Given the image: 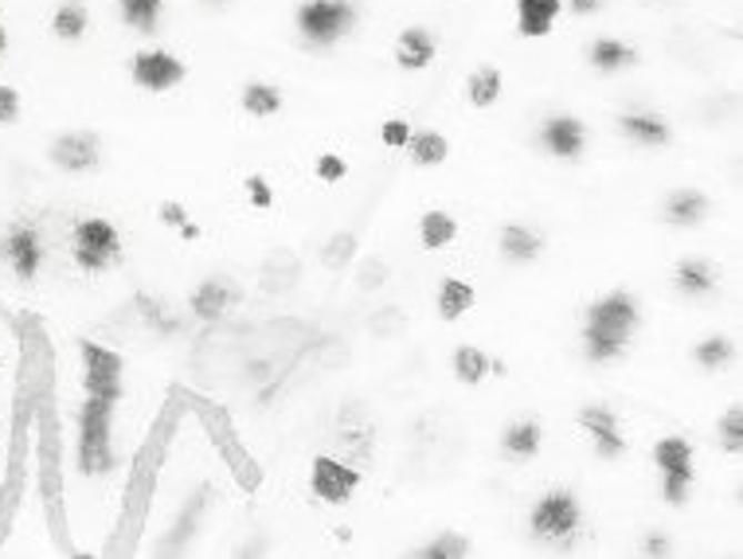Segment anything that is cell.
I'll use <instances>...</instances> for the list:
<instances>
[{"label":"cell","mask_w":743,"mask_h":559,"mask_svg":"<svg viewBox=\"0 0 743 559\" xmlns=\"http://www.w3.org/2000/svg\"><path fill=\"white\" fill-rule=\"evenodd\" d=\"M493 360L485 357V349L478 345H458L454 349V380L458 383H482L485 372H490Z\"/></svg>","instance_id":"obj_30"},{"label":"cell","mask_w":743,"mask_h":559,"mask_svg":"<svg viewBox=\"0 0 743 559\" xmlns=\"http://www.w3.org/2000/svg\"><path fill=\"white\" fill-rule=\"evenodd\" d=\"M0 259H4V267L17 274V282H36L40 278V267H43V236L36 223H12L9 231H4V239H0Z\"/></svg>","instance_id":"obj_8"},{"label":"cell","mask_w":743,"mask_h":559,"mask_svg":"<svg viewBox=\"0 0 743 559\" xmlns=\"http://www.w3.org/2000/svg\"><path fill=\"white\" fill-rule=\"evenodd\" d=\"M20 122V90L0 82V126Z\"/></svg>","instance_id":"obj_35"},{"label":"cell","mask_w":743,"mask_h":559,"mask_svg":"<svg viewBox=\"0 0 743 559\" xmlns=\"http://www.w3.org/2000/svg\"><path fill=\"white\" fill-rule=\"evenodd\" d=\"M560 9H564V0H516V32L524 40H540L552 32Z\"/></svg>","instance_id":"obj_16"},{"label":"cell","mask_w":743,"mask_h":559,"mask_svg":"<svg viewBox=\"0 0 743 559\" xmlns=\"http://www.w3.org/2000/svg\"><path fill=\"white\" fill-rule=\"evenodd\" d=\"M498 247L509 262H532L544 251V236H536V231L524 228V223H505L498 236Z\"/></svg>","instance_id":"obj_19"},{"label":"cell","mask_w":743,"mask_h":559,"mask_svg":"<svg viewBox=\"0 0 743 559\" xmlns=\"http://www.w3.org/2000/svg\"><path fill=\"white\" fill-rule=\"evenodd\" d=\"M313 172H318L321 184H337V180L349 177V161L337 157V153H321L318 161H313Z\"/></svg>","instance_id":"obj_34"},{"label":"cell","mask_w":743,"mask_h":559,"mask_svg":"<svg viewBox=\"0 0 743 559\" xmlns=\"http://www.w3.org/2000/svg\"><path fill=\"white\" fill-rule=\"evenodd\" d=\"M619 130L626 133L630 141H637V146H650V149H662L673 141V130L670 122H665L662 114H654V110H634V114L619 118Z\"/></svg>","instance_id":"obj_14"},{"label":"cell","mask_w":743,"mask_h":559,"mask_svg":"<svg viewBox=\"0 0 743 559\" xmlns=\"http://www.w3.org/2000/svg\"><path fill=\"white\" fill-rule=\"evenodd\" d=\"M580 427L591 435V442H595L599 458H619V455H626V438H622L619 415H614L611 407H583V411H580Z\"/></svg>","instance_id":"obj_13"},{"label":"cell","mask_w":743,"mask_h":559,"mask_svg":"<svg viewBox=\"0 0 743 559\" xmlns=\"http://www.w3.org/2000/svg\"><path fill=\"white\" fill-rule=\"evenodd\" d=\"M540 442H544V427H540L536 419H521V422H513V427L505 430V438H501V450H505L509 458H536L540 455Z\"/></svg>","instance_id":"obj_25"},{"label":"cell","mask_w":743,"mask_h":559,"mask_svg":"<svg viewBox=\"0 0 743 559\" xmlns=\"http://www.w3.org/2000/svg\"><path fill=\"white\" fill-rule=\"evenodd\" d=\"M709 208L712 203L701 188H677L665 200V223H673V228H696V223H704Z\"/></svg>","instance_id":"obj_17"},{"label":"cell","mask_w":743,"mask_h":559,"mask_svg":"<svg viewBox=\"0 0 743 559\" xmlns=\"http://www.w3.org/2000/svg\"><path fill=\"white\" fill-rule=\"evenodd\" d=\"M79 357H82V391L94 399H107V403H118L125 391V383H122L125 360L118 357L114 349L94 345V341H82Z\"/></svg>","instance_id":"obj_6"},{"label":"cell","mask_w":743,"mask_h":559,"mask_svg":"<svg viewBox=\"0 0 743 559\" xmlns=\"http://www.w3.org/2000/svg\"><path fill=\"white\" fill-rule=\"evenodd\" d=\"M673 286H677L681 293H689V298L712 293V286H716V267L704 259H681L677 267H673Z\"/></svg>","instance_id":"obj_20"},{"label":"cell","mask_w":743,"mask_h":559,"mask_svg":"<svg viewBox=\"0 0 743 559\" xmlns=\"http://www.w3.org/2000/svg\"><path fill=\"white\" fill-rule=\"evenodd\" d=\"M99 157H102V141H99V133H90V130L59 133L48 149V161L63 172H90L94 164H99Z\"/></svg>","instance_id":"obj_10"},{"label":"cell","mask_w":743,"mask_h":559,"mask_svg":"<svg viewBox=\"0 0 743 559\" xmlns=\"http://www.w3.org/2000/svg\"><path fill=\"white\" fill-rule=\"evenodd\" d=\"M313 497L325 505H344L352 501V493L360 489V473L352 466L337 462V458H313V473H310Z\"/></svg>","instance_id":"obj_11"},{"label":"cell","mask_w":743,"mask_h":559,"mask_svg":"<svg viewBox=\"0 0 743 559\" xmlns=\"http://www.w3.org/2000/svg\"><path fill=\"white\" fill-rule=\"evenodd\" d=\"M501 71L498 67H478L474 74L466 79V98H470V106H478V110H490L493 102L501 98Z\"/></svg>","instance_id":"obj_28"},{"label":"cell","mask_w":743,"mask_h":559,"mask_svg":"<svg viewBox=\"0 0 743 559\" xmlns=\"http://www.w3.org/2000/svg\"><path fill=\"white\" fill-rule=\"evenodd\" d=\"M466 551H470V543L462 540V536L446 532V536H439L434 543H426L419 556H423V559H450V556H466Z\"/></svg>","instance_id":"obj_33"},{"label":"cell","mask_w":743,"mask_h":559,"mask_svg":"<svg viewBox=\"0 0 743 559\" xmlns=\"http://www.w3.org/2000/svg\"><path fill=\"white\" fill-rule=\"evenodd\" d=\"M720 446H724L727 455H740L743 450V407H727L724 415H720Z\"/></svg>","instance_id":"obj_32"},{"label":"cell","mask_w":743,"mask_h":559,"mask_svg":"<svg viewBox=\"0 0 743 559\" xmlns=\"http://www.w3.org/2000/svg\"><path fill=\"white\" fill-rule=\"evenodd\" d=\"M384 278H388V267H384V262H368L364 274H360V286H364V290H376V286L384 282Z\"/></svg>","instance_id":"obj_40"},{"label":"cell","mask_w":743,"mask_h":559,"mask_svg":"<svg viewBox=\"0 0 743 559\" xmlns=\"http://www.w3.org/2000/svg\"><path fill=\"white\" fill-rule=\"evenodd\" d=\"M735 357V345L727 341V337H709V341H701L693 349V360L701 368H709V372H716V368H724L727 360Z\"/></svg>","instance_id":"obj_31"},{"label":"cell","mask_w":743,"mask_h":559,"mask_svg":"<svg viewBox=\"0 0 743 559\" xmlns=\"http://www.w3.org/2000/svg\"><path fill=\"white\" fill-rule=\"evenodd\" d=\"M4 51H9V28L0 24V56H4Z\"/></svg>","instance_id":"obj_44"},{"label":"cell","mask_w":743,"mask_h":559,"mask_svg":"<svg viewBox=\"0 0 743 559\" xmlns=\"http://www.w3.org/2000/svg\"><path fill=\"white\" fill-rule=\"evenodd\" d=\"M458 239V219L450 216V211H423V219H419V243H423V251H442V247H450Z\"/></svg>","instance_id":"obj_21"},{"label":"cell","mask_w":743,"mask_h":559,"mask_svg":"<svg viewBox=\"0 0 743 559\" xmlns=\"http://www.w3.org/2000/svg\"><path fill=\"white\" fill-rule=\"evenodd\" d=\"M231 301H235V290H231L223 278H204V282L197 286V293L189 298V306L200 321H220V317L228 313Z\"/></svg>","instance_id":"obj_18"},{"label":"cell","mask_w":743,"mask_h":559,"mask_svg":"<svg viewBox=\"0 0 743 559\" xmlns=\"http://www.w3.org/2000/svg\"><path fill=\"white\" fill-rule=\"evenodd\" d=\"M352 243H357V239L352 236H337L333 239V247H329V254H325V267H341V262H349V251H352Z\"/></svg>","instance_id":"obj_39"},{"label":"cell","mask_w":743,"mask_h":559,"mask_svg":"<svg viewBox=\"0 0 743 559\" xmlns=\"http://www.w3.org/2000/svg\"><path fill=\"white\" fill-rule=\"evenodd\" d=\"M184 74H189V67L180 63L172 51H161V48H145V51H138V56L130 59L133 87L149 90V94H164V90L180 87V82H184Z\"/></svg>","instance_id":"obj_9"},{"label":"cell","mask_w":743,"mask_h":559,"mask_svg":"<svg viewBox=\"0 0 743 559\" xmlns=\"http://www.w3.org/2000/svg\"><path fill=\"white\" fill-rule=\"evenodd\" d=\"M540 146L552 157H560V161H575L588 149V126L572 114H552L540 126Z\"/></svg>","instance_id":"obj_12"},{"label":"cell","mask_w":743,"mask_h":559,"mask_svg":"<svg viewBox=\"0 0 743 559\" xmlns=\"http://www.w3.org/2000/svg\"><path fill=\"white\" fill-rule=\"evenodd\" d=\"M71 259L82 274H102L122 259V231L102 216L74 219L71 228Z\"/></svg>","instance_id":"obj_3"},{"label":"cell","mask_w":743,"mask_h":559,"mask_svg":"<svg viewBox=\"0 0 743 559\" xmlns=\"http://www.w3.org/2000/svg\"><path fill=\"white\" fill-rule=\"evenodd\" d=\"M180 239H200V228L192 223V219L184 223V228H180Z\"/></svg>","instance_id":"obj_43"},{"label":"cell","mask_w":743,"mask_h":559,"mask_svg":"<svg viewBox=\"0 0 743 559\" xmlns=\"http://www.w3.org/2000/svg\"><path fill=\"white\" fill-rule=\"evenodd\" d=\"M239 102L251 118H274L282 110V90L270 87V82H247Z\"/></svg>","instance_id":"obj_29"},{"label":"cell","mask_w":743,"mask_h":559,"mask_svg":"<svg viewBox=\"0 0 743 559\" xmlns=\"http://www.w3.org/2000/svg\"><path fill=\"white\" fill-rule=\"evenodd\" d=\"M157 216H161V223H164V228H172V231H180L184 223H189V211L180 208L177 200H164L161 208H157Z\"/></svg>","instance_id":"obj_38"},{"label":"cell","mask_w":743,"mask_h":559,"mask_svg":"<svg viewBox=\"0 0 743 559\" xmlns=\"http://www.w3.org/2000/svg\"><path fill=\"white\" fill-rule=\"evenodd\" d=\"M161 9H164V0H118L122 20L141 36L157 32V24H161Z\"/></svg>","instance_id":"obj_27"},{"label":"cell","mask_w":743,"mask_h":559,"mask_svg":"<svg viewBox=\"0 0 743 559\" xmlns=\"http://www.w3.org/2000/svg\"><path fill=\"white\" fill-rule=\"evenodd\" d=\"M87 28H90V12L82 0H63V4L51 12V36H56V40L74 43L87 36Z\"/></svg>","instance_id":"obj_22"},{"label":"cell","mask_w":743,"mask_h":559,"mask_svg":"<svg viewBox=\"0 0 743 559\" xmlns=\"http://www.w3.org/2000/svg\"><path fill=\"white\" fill-rule=\"evenodd\" d=\"M654 462L662 470V497L670 505H685L689 489H693V446L670 435L654 446Z\"/></svg>","instance_id":"obj_7"},{"label":"cell","mask_w":743,"mask_h":559,"mask_svg":"<svg viewBox=\"0 0 743 559\" xmlns=\"http://www.w3.org/2000/svg\"><path fill=\"white\" fill-rule=\"evenodd\" d=\"M478 301L474 286L462 282V278H442L439 282V317L442 321H458L462 313H470Z\"/></svg>","instance_id":"obj_24"},{"label":"cell","mask_w":743,"mask_h":559,"mask_svg":"<svg viewBox=\"0 0 743 559\" xmlns=\"http://www.w3.org/2000/svg\"><path fill=\"white\" fill-rule=\"evenodd\" d=\"M380 138H384L388 149H403L408 146V138H411V126L403 122V118H388L384 130H380Z\"/></svg>","instance_id":"obj_36"},{"label":"cell","mask_w":743,"mask_h":559,"mask_svg":"<svg viewBox=\"0 0 743 559\" xmlns=\"http://www.w3.org/2000/svg\"><path fill=\"white\" fill-rule=\"evenodd\" d=\"M603 0H568V9L575 12V17H588V12H595Z\"/></svg>","instance_id":"obj_42"},{"label":"cell","mask_w":743,"mask_h":559,"mask_svg":"<svg viewBox=\"0 0 743 559\" xmlns=\"http://www.w3.org/2000/svg\"><path fill=\"white\" fill-rule=\"evenodd\" d=\"M637 329V301L626 290H611L588 309L583 325V352L591 360H614L630 345Z\"/></svg>","instance_id":"obj_1"},{"label":"cell","mask_w":743,"mask_h":559,"mask_svg":"<svg viewBox=\"0 0 743 559\" xmlns=\"http://www.w3.org/2000/svg\"><path fill=\"white\" fill-rule=\"evenodd\" d=\"M114 407L118 403L87 396V403L79 411V470L87 478H102V473L114 470V442H110Z\"/></svg>","instance_id":"obj_2"},{"label":"cell","mask_w":743,"mask_h":559,"mask_svg":"<svg viewBox=\"0 0 743 559\" xmlns=\"http://www.w3.org/2000/svg\"><path fill=\"white\" fill-rule=\"evenodd\" d=\"M298 32L313 48H333L341 36L352 32L357 24V4L352 0H302L294 17Z\"/></svg>","instance_id":"obj_4"},{"label":"cell","mask_w":743,"mask_h":559,"mask_svg":"<svg viewBox=\"0 0 743 559\" xmlns=\"http://www.w3.org/2000/svg\"><path fill=\"white\" fill-rule=\"evenodd\" d=\"M580 525H583V509L580 501H575V493H568V489H548V493L532 505L529 528L536 540L564 543L580 532Z\"/></svg>","instance_id":"obj_5"},{"label":"cell","mask_w":743,"mask_h":559,"mask_svg":"<svg viewBox=\"0 0 743 559\" xmlns=\"http://www.w3.org/2000/svg\"><path fill=\"white\" fill-rule=\"evenodd\" d=\"M403 149H408L411 161H415L419 169H439V164L450 157V141L434 130H411V138Z\"/></svg>","instance_id":"obj_23"},{"label":"cell","mask_w":743,"mask_h":559,"mask_svg":"<svg viewBox=\"0 0 743 559\" xmlns=\"http://www.w3.org/2000/svg\"><path fill=\"white\" fill-rule=\"evenodd\" d=\"M247 196H251V203L259 211H267L270 203H274V192H270L267 177H247Z\"/></svg>","instance_id":"obj_37"},{"label":"cell","mask_w":743,"mask_h":559,"mask_svg":"<svg viewBox=\"0 0 743 559\" xmlns=\"http://www.w3.org/2000/svg\"><path fill=\"white\" fill-rule=\"evenodd\" d=\"M588 56H591V63H595V71H603V74L626 71V67L637 63V51L622 40H611V36H603V40L591 43Z\"/></svg>","instance_id":"obj_26"},{"label":"cell","mask_w":743,"mask_h":559,"mask_svg":"<svg viewBox=\"0 0 743 559\" xmlns=\"http://www.w3.org/2000/svg\"><path fill=\"white\" fill-rule=\"evenodd\" d=\"M665 551H670V540H665L662 532H654L645 540V556H665Z\"/></svg>","instance_id":"obj_41"},{"label":"cell","mask_w":743,"mask_h":559,"mask_svg":"<svg viewBox=\"0 0 743 559\" xmlns=\"http://www.w3.org/2000/svg\"><path fill=\"white\" fill-rule=\"evenodd\" d=\"M434 56H439V43L426 28H403L400 40H395V63L403 71H423V67H431Z\"/></svg>","instance_id":"obj_15"}]
</instances>
